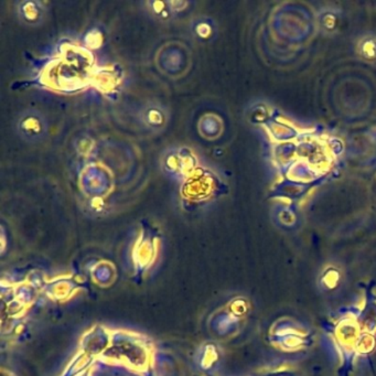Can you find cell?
Listing matches in <instances>:
<instances>
[{
    "instance_id": "cell-1",
    "label": "cell",
    "mask_w": 376,
    "mask_h": 376,
    "mask_svg": "<svg viewBox=\"0 0 376 376\" xmlns=\"http://www.w3.org/2000/svg\"><path fill=\"white\" fill-rule=\"evenodd\" d=\"M18 131L28 140H38L45 137L47 125L41 115L26 114L18 119Z\"/></svg>"
}]
</instances>
